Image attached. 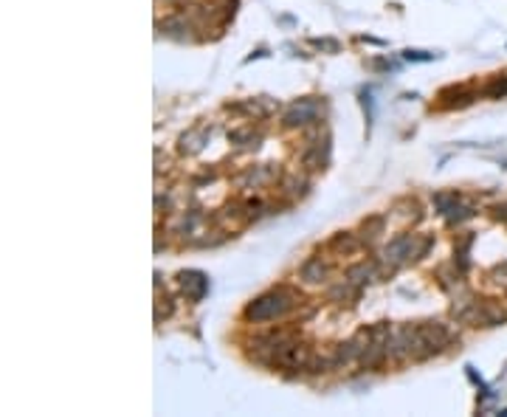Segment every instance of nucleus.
Wrapping results in <instances>:
<instances>
[{
    "instance_id": "nucleus-5",
    "label": "nucleus",
    "mask_w": 507,
    "mask_h": 417,
    "mask_svg": "<svg viewBox=\"0 0 507 417\" xmlns=\"http://www.w3.org/2000/svg\"><path fill=\"white\" fill-rule=\"evenodd\" d=\"M299 276L308 282V285H319V282H327L330 276V263L321 260V257H308L299 268Z\"/></svg>"
},
{
    "instance_id": "nucleus-2",
    "label": "nucleus",
    "mask_w": 507,
    "mask_h": 417,
    "mask_svg": "<svg viewBox=\"0 0 507 417\" xmlns=\"http://www.w3.org/2000/svg\"><path fill=\"white\" fill-rule=\"evenodd\" d=\"M432 237L420 240L417 234H398L395 240H389V245L384 248V263L389 268H398L403 263H411V260H423L426 251L432 248Z\"/></svg>"
},
{
    "instance_id": "nucleus-4",
    "label": "nucleus",
    "mask_w": 507,
    "mask_h": 417,
    "mask_svg": "<svg viewBox=\"0 0 507 417\" xmlns=\"http://www.w3.org/2000/svg\"><path fill=\"white\" fill-rule=\"evenodd\" d=\"M178 282H181L184 294H186L192 302H200V299L208 294V276L200 274V271H181V274H178Z\"/></svg>"
},
{
    "instance_id": "nucleus-9",
    "label": "nucleus",
    "mask_w": 507,
    "mask_h": 417,
    "mask_svg": "<svg viewBox=\"0 0 507 417\" xmlns=\"http://www.w3.org/2000/svg\"><path fill=\"white\" fill-rule=\"evenodd\" d=\"M271 178H274V172L268 170V166H257V170H248L245 175H240L237 184H240V186H263V184H268Z\"/></svg>"
},
{
    "instance_id": "nucleus-6",
    "label": "nucleus",
    "mask_w": 507,
    "mask_h": 417,
    "mask_svg": "<svg viewBox=\"0 0 507 417\" xmlns=\"http://www.w3.org/2000/svg\"><path fill=\"white\" fill-rule=\"evenodd\" d=\"M206 141H208V127H195L186 136H181V152L184 155H197Z\"/></svg>"
},
{
    "instance_id": "nucleus-8",
    "label": "nucleus",
    "mask_w": 507,
    "mask_h": 417,
    "mask_svg": "<svg viewBox=\"0 0 507 417\" xmlns=\"http://www.w3.org/2000/svg\"><path fill=\"white\" fill-rule=\"evenodd\" d=\"M358 248H361V240H358L355 234H350V231H338V234L330 240V251L338 254V257H341V254H355Z\"/></svg>"
},
{
    "instance_id": "nucleus-3",
    "label": "nucleus",
    "mask_w": 507,
    "mask_h": 417,
    "mask_svg": "<svg viewBox=\"0 0 507 417\" xmlns=\"http://www.w3.org/2000/svg\"><path fill=\"white\" fill-rule=\"evenodd\" d=\"M319 113H321V107L316 99H299L296 105L287 107V113L282 116V124L285 127H305V124L319 118Z\"/></svg>"
},
{
    "instance_id": "nucleus-11",
    "label": "nucleus",
    "mask_w": 507,
    "mask_h": 417,
    "mask_svg": "<svg viewBox=\"0 0 507 417\" xmlns=\"http://www.w3.org/2000/svg\"><path fill=\"white\" fill-rule=\"evenodd\" d=\"M282 189H285L290 197H302V195H308V181L299 178V175H290V178H285Z\"/></svg>"
},
{
    "instance_id": "nucleus-10",
    "label": "nucleus",
    "mask_w": 507,
    "mask_h": 417,
    "mask_svg": "<svg viewBox=\"0 0 507 417\" xmlns=\"http://www.w3.org/2000/svg\"><path fill=\"white\" fill-rule=\"evenodd\" d=\"M384 226H386V220L380 218V215H375V218H369V220H364V226H361V231H364V240H375L377 234H384Z\"/></svg>"
},
{
    "instance_id": "nucleus-14",
    "label": "nucleus",
    "mask_w": 507,
    "mask_h": 417,
    "mask_svg": "<svg viewBox=\"0 0 507 417\" xmlns=\"http://www.w3.org/2000/svg\"><path fill=\"white\" fill-rule=\"evenodd\" d=\"M313 46H319V48H330V51H338V43H335V39H313Z\"/></svg>"
},
{
    "instance_id": "nucleus-1",
    "label": "nucleus",
    "mask_w": 507,
    "mask_h": 417,
    "mask_svg": "<svg viewBox=\"0 0 507 417\" xmlns=\"http://www.w3.org/2000/svg\"><path fill=\"white\" fill-rule=\"evenodd\" d=\"M302 305V296L296 294L293 287L287 285H279L268 294H263L260 299H254L248 308H245V319L254 321V324H263V321H274V319H282L287 316L293 308Z\"/></svg>"
},
{
    "instance_id": "nucleus-12",
    "label": "nucleus",
    "mask_w": 507,
    "mask_h": 417,
    "mask_svg": "<svg viewBox=\"0 0 507 417\" xmlns=\"http://www.w3.org/2000/svg\"><path fill=\"white\" fill-rule=\"evenodd\" d=\"M229 141H231V144H254V147H257L260 136H254V127H242V130L229 133Z\"/></svg>"
},
{
    "instance_id": "nucleus-7",
    "label": "nucleus",
    "mask_w": 507,
    "mask_h": 417,
    "mask_svg": "<svg viewBox=\"0 0 507 417\" xmlns=\"http://www.w3.org/2000/svg\"><path fill=\"white\" fill-rule=\"evenodd\" d=\"M347 279H350L353 285H358V287L375 282V279H377V263H358V265L347 268Z\"/></svg>"
},
{
    "instance_id": "nucleus-13",
    "label": "nucleus",
    "mask_w": 507,
    "mask_h": 417,
    "mask_svg": "<svg viewBox=\"0 0 507 417\" xmlns=\"http://www.w3.org/2000/svg\"><path fill=\"white\" fill-rule=\"evenodd\" d=\"M403 57H406V60H411V62H432L437 54H429V51H406Z\"/></svg>"
}]
</instances>
